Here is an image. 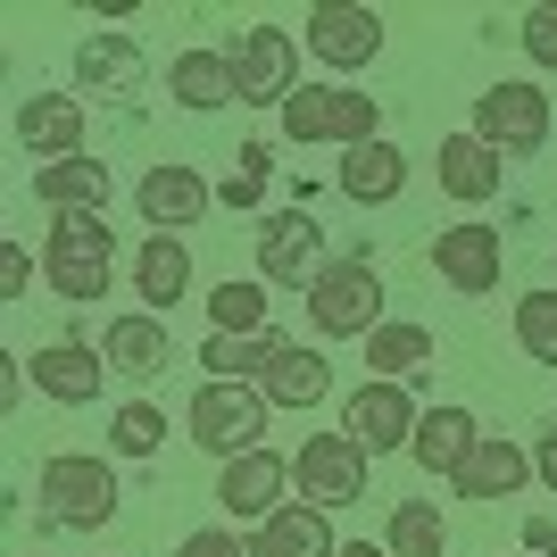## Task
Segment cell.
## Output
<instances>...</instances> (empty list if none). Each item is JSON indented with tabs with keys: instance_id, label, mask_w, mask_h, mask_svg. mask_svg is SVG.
Listing matches in <instances>:
<instances>
[{
	"instance_id": "1",
	"label": "cell",
	"mask_w": 557,
	"mask_h": 557,
	"mask_svg": "<svg viewBox=\"0 0 557 557\" xmlns=\"http://www.w3.org/2000/svg\"><path fill=\"white\" fill-rule=\"evenodd\" d=\"M34 499H50L42 508L50 533H100L116 516V466L84 458V449H59V458H42V474H34Z\"/></svg>"
},
{
	"instance_id": "2",
	"label": "cell",
	"mask_w": 557,
	"mask_h": 557,
	"mask_svg": "<svg viewBox=\"0 0 557 557\" xmlns=\"http://www.w3.org/2000/svg\"><path fill=\"white\" fill-rule=\"evenodd\" d=\"M308 317H317L325 342H367V333L383 325V275H374V250L333 258L325 275H317V292H308Z\"/></svg>"
},
{
	"instance_id": "3",
	"label": "cell",
	"mask_w": 557,
	"mask_h": 557,
	"mask_svg": "<svg viewBox=\"0 0 557 557\" xmlns=\"http://www.w3.org/2000/svg\"><path fill=\"white\" fill-rule=\"evenodd\" d=\"M42 275L59 300H109V275H116L109 216H59L42 242Z\"/></svg>"
},
{
	"instance_id": "4",
	"label": "cell",
	"mask_w": 557,
	"mask_h": 557,
	"mask_svg": "<svg viewBox=\"0 0 557 557\" xmlns=\"http://www.w3.org/2000/svg\"><path fill=\"white\" fill-rule=\"evenodd\" d=\"M283 134L292 141H333V150H358V141H383V109L349 84H300L283 100Z\"/></svg>"
},
{
	"instance_id": "5",
	"label": "cell",
	"mask_w": 557,
	"mask_h": 557,
	"mask_svg": "<svg viewBox=\"0 0 557 557\" xmlns=\"http://www.w3.org/2000/svg\"><path fill=\"white\" fill-rule=\"evenodd\" d=\"M225 59H233V92H242V109H283V100L300 92V42H292L283 25H242Z\"/></svg>"
},
{
	"instance_id": "6",
	"label": "cell",
	"mask_w": 557,
	"mask_h": 557,
	"mask_svg": "<svg viewBox=\"0 0 557 557\" xmlns=\"http://www.w3.org/2000/svg\"><path fill=\"white\" fill-rule=\"evenodd\" d=\"M191 442L216 449V458H242V449H267L258 433H267V392L258 383H200L184 408Z\"/></svg>"
},
{
	"instance_id": "7",
	"label": "cell",
	"mask_w": 557,
	"mask_h": 557,
	"mask_svg": "<svg viewBox=\"0 0 557 557\" xmlns=\"http://www.w3.org/2000/svg\"><path fill=\"white\" fill-rule=\"evenodd\" d=\"M466 134H483L499 159H533L541 141H549V100H541V84L508 75V84H491V92L474 100V125H466Z\"/></svg>"
},
{
	"instance_id": "8",
	"label": "cell",
	"mask_w": 557,
	"mask_h": 557,
	"mask_svg": "<svg viewBox=\"0 0 557 557\" xmlns=\"http://www.w3.org/2000/svg\"><path fill=\"white\" fill-rule=\"evenodd\" d=\"M292 483H300L308 508H349V499H367V449L349 442V433H308L300 458H292Z\"/></svg>"
},
{
	"instance_id": "9",
	"label": "cell",
	"mask_w": 557,
	"mask_h": 557,
	"mask_svg": "<svg viewBox=\"0 0 557 557\" xmlns=\"http://www.w3.org/2000/svg\"><path fill=\"white\" fill-rule=\"evenodd\" d=\"M333 258H325V225L308 209H283L267 216V233H258V275L283 283V292H317V275H325Z\"/></svg>"
},
{
	"instance_id": "10",
	"label": "cell",
	"mask_w": 557,
	"mask_h": 557,
	"mask_svg": "<svg viewBox=\"0 0 557 557\" xmlns=\"http://www.w3.org/2000/svg\"><path fill=\"white\" fill-rule=\"evenodd\" d=\"M417 399H408V383H358V392L342 399V433L358 449H367V458H383V449H408L417 442Z\"/></svg>"
},
{
	"instance_id": "11",
	"label": "cell",
	"mask_w": 557,
	"mask_h": 557,
	"mask_svg": "<svg viewBox=\"0 0 557 557\" xmlns=\"http://www.w3.org/2000/svg\"><path fill=\"white\" fill-rule=\"evenodd\" d=\"M499 258H508V242H499V225H449L433 233V275L449 283V292H466V300H483V292H499Z\"/></svg>"
},
{
	"instance_id": "12",
	"label": "cell",
	"mask_w": 557,
	"mask_h": 557,
	"mask_svg": "<svg viewBox=\"0 0 557 557\" xmlns=\"http://www.w3.org/2000/svg\"><path fill=\"white\" fill-rule=\"evenodd\" d=\"M283 491H292V458H283V449H242V458H225V474H216V508L267 524V516L283 508Z\"/></svg>"
},
{
	"instance_id": "13",
	"label": "cell",
	"mask_w": 557,
	"mask_h": 557,
	"mask_svg": "<svg viewBox=\"0 0 557 557\" xmlns=\"http://www.w3.org/2000/svg\"><path fill=\"white\" fill-rule=\"evenodd\" d=\"M300 42L325 59V67H367L374 50H383V17L374 9H349V0H325V9H308V25H300Z\"/></svg>"
},
{
	"instance_id": "14",
	"label": "cell",
	"mask_w": 557,
	"mask_h": 557,
	"mask_svg": "<svg viewBox=\"0 0 557 557\" xmlns=\"http://www.w3.org/2000/svg\"><path fill=\"white\" fill-rule=\"evenodd\" d=\"M209 200H216V191L200 184L191 166H150V175L134 184V209H141L150 233H191L200 216H209Z\"/></svg>"
},
{
	"instance_id": "15",
	"label": "cell",
	"mask_w": 557,
	"mask_h": 557,
	"mask_svg": "<svg viewBox=\"0 0 557 557\" xmlns=\"http://www.w3.org/2000/svg\"><path fill=\"white\" fill-rule=\"evenodd\" d=\"M17 141H25L42 166L84 159V100H75V92H34V100H17Z\"/></svg>"
},
{
	"instance_id": "16",
	"label": "cell",
	"mask_w": 557,
	"mask_h": 557,
	"mask_svg": "<svg viewBox=\"0 0 557 557\" xmlns=\"http://www.w3.org/2000/svg\"><path fill=\"white\" fill-rule=\"evenodd\" d=\"M474 449H483V424H474V408H424V417H417V442H408V458H417L433 483H458Z\"/></svg>"
},
{
	"instance_id": "17",
	"label": "cell",
	"mask_w": 557,
	"mask_h": 557,
	"mask_svg": "<svg viewBox=\"0 0 557 557\" xmlns=\"http://www.w3.org/2000/svg\"><path fill=\"white\" fill-rule=\"evenodd\" d=\"M100 358H109V374H125V383H150V374L166 367V317H150V308L109 317V325H100Z\"/></svg>"
},
{
	"instance_id": "18",
	"label": "cell",
	"mask_w": 557,
	"mask_h": 557,
	"mask_svg": "<svg viewBox=\"0 0 557 557\" xmlns=\"http://www.w3.org/2000/svg\"><path fill=\"white\" fill-rule=\"evenodd\" d=\"M100 374H109V358H100L92 342H50V349H34V392H50L59 408H92V399H100Z\"/></svg>"
},
{
	"instance_id": "19",
	"label": "cell",
	"mask_w": 557,
	"mask_h": 557,
	"mask_svg": "<svg viewBox=\"0 0 557 557\" xmlns=\"http://www.w3.org/2000/svg\"><path fill=\"white\" fill-rule=\"evenodd\" d=\"M250 557H342V541H333V516L308 508V499H283L267 524H258Z\"/></svg>"
},
{
	"instance_id": "20",
	"label": "cell",
	"mask_w": 557,
	"mask_h": 557,
	"mask_svg": "<svg viewBox=\"0 0 557 557\" xmlns=\"http://www.w3.org/2000/svg\"><path fill=\"white\" fill-rule=\"evenodd\" d=\"M433 184H442L449 200H466V209H483L491 191H499V150H491L483 134H449L442 150H433Z\"/></svg>"
},
{
	"instance_id": "21",
	"label": "cell",
	"mask_w": 557,
	"mask_h": 557,
	"mask_svg": "<svg viewBox=\"0 0 557 557\" xmlns=\"http://www.w3.org/2000/svg\"><path fill=\"white\" fill-rule=\"evenodd\" d=\"M34 200H42L50 216H109V166L100 159L34 166Z\"/></svg>"
},
{
	"instance_id": "22",
	"label": "cell",
	"mask_w": 557,
	"mask_h": 557,
	"mask_svg": "<svg viewBox=\"0 0 557 557\" xmlns=\"http://www.w3.org/2000/svg\"><path fill=\"white\" fill-rule=\"evenodd\" d=\"M524 483H533V449L508 442V433H483V449L458 474V499H516Z\"/></svg>"
},
{
	"instance_id": "23",
	"label": "cell",
	"mask_w": 557,
	"mask_h": 557,
	"mask_svg": "<svg viewBox=\"0 0 557 557\" xmlns=\"http://www.w3.org/2000/svg\"><path fill=\"white\" fill-rule=\"evenodd\" d=\"M141 42L134 34H92V42L75 50V84H84V92H109V100H134L141 92Z\"/></svg>"
},
{
	"instance_id": "24",
	"label": "cell",
	"mask_w": 557,
	"mask_h": 557,
	"mask_svg": "<svg viewBox=\"0 0 557 557\" xmlns=\"http://www.w3.org/2000/svg\"><path fill=\"white\" fill-rule=\"evenodd\" d=\"M258 392H267V408H317V399L333 392V367H325V349H300V342H283L275 358H267V374H258Z\"/></svg>"
},
{
	"instance_id": "25",
	"label": "cell",
	"mask_w": 557,
	"mask_h": 557,
	"mask_svg": "<svg viewBox=\"0 0 557 557\" xmlns=\"http://www.w3.org/2000/svg\"><path fill=\"white\" fill-rule=\"evenodd\" d=\"M134 292L150 300V317H166V308L191 292V250H184V233H150L134 258Z\"/></svg>"
},
{
	"instance_id": "26",
	"label": "cell",
	"mask_w": 557,
	"mask_h": 557,
	"mask_svg": "<svg viewBox=\"0 0 557 557\" xmlns=\"http://www.w3.org/2000/svg\"><path fill=\"white\" fill-rule=\"evenodd\" d=\"M166 100L175 109H242V92H233V59L225 50H175V67H166Z\"/></svg>"
},
{
	"instance_id": "27",
	"label": "cell",
	"mask_w": 557,
	"mask_h": 557,
	"mask_svg": "<svg viewBox=\"0 0 557 557\" xmlns=\"http://www.w3.org/2000/svg\"><path fill=\"white\" fill-rule=\"evenodd\" d=\"M399 191H408V159H399L392 141H358V150H342V200L383 209V200H399Z\"/></svg>"
},
{
	"instance_id": "28",
	"label": "cell",
	"mask_w": 557,
	"mask_h": 557,
	"mask_svg": "<svg viewBox=\"0 0 557 557\" xmlns=\"http://www.w3.org/2000/svg\"><path fill=\"white\" fill-rule=\"evenodd\" d=\"M433 358H442L433 325H399V317H383V325L367 333V367H374V383H399V374H424Z\"/></svg>"
},
{
	"instance_id": "29",
	"label": "cell",
	"mask_w": 557,
	"mask_h": 557,
	"mask_svg": "<svg viewBox=\"0 0 557 557\" xmlns=\"http://www.w3.org/2000/svg\"><path fill=\"white\" fill-rule=\"evenodd\" d=\"M283 349V333H209L200 342V367H209V383H258L267 374V358Z\"/></svg>"
},
{
	"instance_id": "30",
	"label": "cell",
	"mask_w": 557,
	"mask_h": 557,
	"mask_svg": "<svg viewBox=\"0 0 557 557\" xmlns=\"http://www.w3.org/2000/svg\"><path fill=\"white\" fill-rule=\"evenodd\" d=\"M392 557H442L449 549V524H442V508L433 499H399L392 508V541H383Z\"/></svg>"
},
{
	"instance_id": "31",
	"label": "cell",
	"mask_w": 557,
	"mask_h": 557,
	"mask_svg": "<svg viewBox=\"0 0 557 557\" xmlns=\"http://www.w3.org/2000/svg\"><path fill=\"white\" fill-rule=\"evenodd\" d=\"M209 325L216 333H267V283H216L209 292Z\"/></svg>"
},
{
	"instance_id": "32",
	"label": "cell",
	"mask_w": 557,
	"mask_h": 557,
	"mask_svg": "<svg viewBox=\"0 0 557 557\" xmlns=\"http://www.w3.org/2000/svg\"><path fill=\"white\" fill-rule=\"evenodd\" d=\"M267 175H275V150H267V141H242V159H233V175L216 184V200H225L233 216H250L258 200H267Z\"/></svg>"
},
{
	"instance_id": "33",
	"label": "cell",
	"mask_w": 557,
	"mask_h": 557,
	"mask_svg": "<svg viewBox=\"0 0 557 557\" xmlns=\"http://www.w3.org/2000/svg\"><path fill=\"white\" fill-rule=\"evenodd\" d=\"M159 442H166V417L150 408V399H125L109 417V449L116 458H159Z\"/></svg>"
},
{
	"instance_id": "34",
	"label": "cell",
	"mask_w": 557,
	"mask_h": 557,
	"mask_svg": "<svg viewBox=\"0 0 557 557\" xmlns=\"http://www.w3.org/2000/svg\"><path fill=\"white\" fill-rule=\"evenodd\" d=\"M516 342H524V358L557 367V283H549V292H524V300H516Z\"/></svg>"
},
{
	"instance_id": "35",
	"label": "cell",
	"mask_w": 557,
	"mask_h": 557,
	"mask_svg": "<svg viewBox=\"0 0 557 557\" xmlns=\"http://www.w3.org/2000/svg\"><path fill=\"white\" fill-rule=\"evenodd\" d=\"M524 59H533L541 75H557V0L524 9Z\"/></svg>"
},
{
	"instance_id": "36",
	"label": "cell",
	"mask_w": 557,
	"mask_h": 557,
	"mask_svg": "<svg viewBox=\"0 0 557 557\" xmlns=\"http://www.w3.org/2000/svg\"><path fill=\"white\" fill-rule=\"evenodd\" d=\"M175 557H250V541H233V524H200V533H184Z\"/></svg>"
},
{
	"instance_id": "37",
	"label": "cell",
	"mask_w": 557,
	"mask_h": 557,
	"mask_svg": "<svg viewBox=\"0 0 557 557\" xmlns=\"http://www.w3.org/2000/svg\"><path fill=\"white\" fill-rule=\"evenodd\" d=\"M25 283H34V258H25V242H9L0 250V300H25Z\"/></svg>"
},
{
	"instance_id": "38",
	"label": "cell",
	"mask_w": 557,
	"mask_h": 557,
	"mask_svg": "<svg viewBox=\"0 0 557 557\" xmlns=\"http://www.w3.org/2000/svg\"><path fill=\"white\" fill-rule=\"evenodd\" d=\"M17 399H25V358L0 349V408H17Z\"/></svg>"
},
{
	"instance_id": "39",
	"label": "cell",
	"mask_w": 557,
	"mask_h": 557,
	"mask_svg": "<svg viewBox=\"0 0 557 557\" xmlns=\"http://www.w3.org/2000/svg\"><path fill=\"white\" fill-rule=\"evenodd\" d=\"M524 557H557V516H533V524H524Z\"/></svg>"
},
{
	"instance_id": "40",
	"label": "cell",
	"mask_w": 557,
	"mask_h": 557,
	"mask_svg": "<svg viewBox=\"0 0 557 557\" xmlns=\"http://www.w3.org/2000/svg\"><path fill=\"white\" fill-rule=\"evenodd\" d=\"M533 474L557 491V433H541V442H533Z\"/></svg>"
},
{
	"instance_id": "41",
	"label": "cell",
	"mask_w": 557,
	"mask_h": 557,
	"mask_svg": "<svg viewBox=\"0 0 557 557\" xmlns=\"http://www.w3.org/2000/svg\"><path fill=\"white\" fill-rule=\"evenodd\" d=\"M342 557H392V549H374V541H342Z\"/></svg>"
},
{
	"instance_id": "42",
	"label": "cell",
	"mask_w": 557,
	"mask_h": 557,
	"mask_svg": "<svg viewBox=\"0 0 557 557\" xmlns=\"http://www.w3.org/2000/svg\"><path fill=\"white\" fill-rule=\"evenodd\" d=\"M549 275H557V258H549Z\"/></svg>"
}]
</instances>
